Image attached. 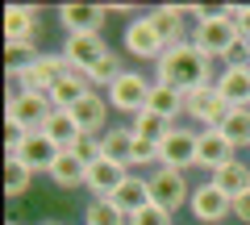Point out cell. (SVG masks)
<instances>
[{
    "mask_svg": "<svg viewBox=\"0 0 250 225\" xmlns=\"http://www.w3.org/2000/svg\"><path fill=\"white\" fill-rule=\"evenodd\" d=\"M67 71H71V63L62 59V50H42L34 63H29L25 71H17L13 80H17L21 92H42V96H50Z\"/></svg>",
    "mask_w": 250,
    "mask_h": 225,
    "instance_id": "4",
    "label": "cell"
},
{
    "mask_svg": "<svg viewBox=\"0 0 250 225\" xmlns=\"http://www.w3.org/2000/svg\"><path fill=\"white\" fill-rule=\"evenodd\" d=\"M121 71H125L121 54H117V50H108L104 59H100V63L88 71V80H92V88H96V92H108V88L117 83V75H121Z\"/></svg>",
    "mask_w": 250,
    "mask_h": 225,
    "instance_id": "29",
    "label": "cell"
},
{
    "mask_svg": "<svg viewBox=\"0 0 250 225\" xmlns=\"http://www.w3.org/2000/svg\"><path fill=\"white\" fill-rule=\"evenodd\" d=\"M38 225H62V221H50V217H46V221H38Z\"/></svg>",
    "mask_w": 250,
    "mask_h": 225,
    "instance_id": "37",
    "label": "cell"
},
{
    "mask_svg": "<svg viewBox=\"0 0 250 225\" xmlns=\"http://www.w3.org/2000/svg\"><path fill=\"white\" fill-rule=\"evenodd\" d=\"M238 42H242L238 25H233V21H225L221 9H213V17H208V21L192 25V46H196L205 59H213V63H225V59H229V50H233Z\"/></svg>",
    "mask_w": 250,
    "mask_h": 225,
    "instance_id": "3",
    "label": "cell"
},
{
    "mask_svg": "<svg viewBox=\"0 0 250 225\" xmlns=\"http://www.w3.org/2000/svg\"><path fill=\"white\" fill-rule=\"evenodd\" d=\"M134 142H138V134L129 129V121H125V125H108L104 134H100V150H104V159L121 163V167H129V159H134Z\"/></svg>",
    "mask_w": 250,
    "mask_h": 225,
    "instance_id": "23",
    "label": "cell"
},
{
    "mask_svg": "<svg viewBox=\"0 0 250 225\" xmlns=\"http://www.w3.org/2000/svg\"><path fill=\"white\" fill-rule=\"evenodd\" d=\"M150 113H159V117H167L171 125H179V117H184V108H188V100H184V92H175V88H167V83H159L154 80V88H150Z\"/></svg>",
    "mask_w": 250,
    "mask_h": 225,
    "instance_id": "25",
    "label": "cell"
},
{
    "mask_svg": "<svg viewBox=\"0 0 250 225\" xmlns=\"http://www.w3.org/2000/svg\"><path fill=\"white\" fill-rule=\"evenodd\" d=\"M71 113H75V121H80V129H83V134H104V129H108V113H113V104H108V96H104V92H96V88H92L88 96H83L80 104L71 108Z\"/></svg>",
    "mask_w": 250,
    "mask_h": 225,
    "instance_id": "18",
    "label": "cell"
},
{
    "mask_svg": "<svg viewBox=\"0 0 250 225\" xmlns=\"http://www.w3.org/2000/svg\"><path fill=\"white\" fill-rule=\"evenodd\" d=\"M42 9L38 4H9L4 9V42H38Z\"/></svg>",
    "mask_w": 250,
    "mask_h": 225,
    "instance_id": "15",
    "label": "cell"
},
{
    "mask_svg": "<svg viewBox=\"0 0 250 225\" xmlns=\"http://www.w3.org/2000/svg\"><path fill=\"white\" fill-rule=\"evenodd\" d=\"M9 159L21 163V167H25V171H34V175H50L54 159H59V146H54L46 134H21L17 150H9Z\"/></svg>",
    "mask_w": 250,
    "mask_h": 225,
    "instance_id": "10",
    "label": "cell"
},
{
    "mask_svg": "<svg viewBox=\"0 0 250 225\" xmlns=\"http://www.w3.org/2000/svg\"><path fill=\"white\" fill-rule=\"evenodd\" d=\"M238 159V146L229 142V138L221 134V129H200V138H196V167L200 171H221L225 163H233Z\"/></svg>",
    "mask_w": 250,
    "mask_h": 225,
    "instance_id": "13",
    "label": "cell"
},
{
    "mask_svg": "<svg viewBox=\"0 0 250 225\" xmlns=\"http://www.w3.org/2000/svg\"><path fill=\"white\" fill-rule=\"evenodd\" d=\"M88 92H92V80H88V75H83V71H67V75L59 80V88L50 92V104H54V108H75Z\"/></svg>",
    "mask_w": 250,
    "mask_h": 225,
    "instance_id": "26",
    "label": "cell"
},
{
    "mask_svg": "<svg viewBox=\"0 0 250 225\" xmlns=\"http://www.w3.org/2000/svg\"><path fill=\"white\" fill-rule=\"evenodd\" d=\"M71 150L80 154V159L88 163V167H92L96 159H104V150H100V134H80V142H75Z\"/></svg>",
    "mask_w": 250,
    "mask_h": 225,
    "instance_id": "34",
    "label": "cell"
},
{
    "mask_svg": "<svg viewBox=\"0 0 250 225\" xmlns=\"http://www.w3.org/2000/svg\"><path fill=\"white\" fill-rule=\"evenodd\" d=\"M83 225H129V217L113 205V200H96L92 196L83 205Z\"/></svg>",
    "mask_w": 250,
    "mask_h": 225,
    "instance_id": "27",
    "label": "cell"
},
{
    "mask_svg": "<svg viewBox=\"0 0 250 225\" xmlns=\"http://www.w3.org/2000/svg\"><path fill=\"white\" fill-rule=\"evenodd\" d=\"M108 50H113V46L104 42V34H71V38H62V59L71 63V71H83V75H88Z\"/></svg>",
    "mask_w": 250,
    "mask_h": 225,
    "instance_id": "12",
    "label": "cell"
},
{
    "mask_svg": "<svg viewBox=\"0 0 250 225\" xmlns=\"http://www.w3.org/2000/svg\"><path fill=\"white\" fill-rule=\"evenodd\" d=\"M4 225H21V221H4Z\"/></svg>",
    "mask_w": 250,
    "mask_h": 225,
    "instance_id": "38",
    "label": "cell"
},
{
    "mask_svg": "<svg viewBox=\"0 0 250 225\" xmlns=\"http://www.w3.org/2000/svg\"><path fill=\"white\" fill-rule=\"evenodd\" d=\"M129 225H175V221H171V213H167V208H159V205L150 200V205H146L142 213H134V217H129Z\"/></svg>",
    "mask_w": 250,
    "mask_h": 225,
    "instance_id": "35",
    "label": "cell"
},
{
    "mask_svg": "<svg viewBox=\"0 0 250 225\" xmlns=\"http://www.w3.org/2000/svg\"><path fill=\"white\" fill-rule=\"evenodd\" d=\"M113 17V13L104 9V4H62L59 9V25L62 34H104V21Z\"/></svg>",
    "mask_w": 250,
    "mask_h": 225,
    "instance_id": "14",
    "label": "cell"
},
{
    "mask_svg": "<svg viewBox=\"0 0 250 225\" xmlns=\"http://www.w3.org/2000/svg\"><path fill=\"white\" fill-rule=\"evenodd\" d=\"M217 129H221V134L229 138L238 150H242V146L250 150V108H229V117H225Z\"/></svg>",
    "mask_w": 250,
    "mask_h": 225,
    "instance_id": "30",
    "label": "cell"
},
{
    "mask_svg": "<svg viewBox=\"0 0 250 225\" xmlns=\"http://www.w3.org/2000/svg\"><path fill=\"white\" fill-rule=\"evenodd\" d=\"M129 129H134L138 138H150V142H163V138H167L175 125H171L167 117H159V113H150V108H142V113H138V117L129 121Z\"/></svg>",
    "mask_w": 250,
    "mask_h": 225,
    "instance_id": "28",
    "label": "cell"
},
{
    "mask_svg": "<svg viewBox=\"0 0 250 225\" xmlns=\"http://www.w3.org/2000/svg\"><path fill=\"white\" fill-rule=\"evenodd\" d=\"M121 42H125V54H134L138 63H150V67L159 63L163 50H167V42L154 34V25H150V17H146V13H134V17H129Z\"/></svg>",
    "mask_w": 250,
    "mask_h": 225,
    "instance_id": "7",
    "label": "cell"
},
{
    "mask_svg": "<svg viewBox=\"0 0 250 225\" xmlns=\"http://www.w3.org/2000/svg\"><path fill=\"white\" fill-rule=\"evenodd\" d=\"M196 138H200V129L175 125L159 142V167H167V171H188V167H196Z\"/></svg>",
    "mask_w": 250,
    "mask_h": 225,
    "instance_id": "9",
    "label": "cell"
},
{
    "mask_svg": "<svg viewBox=\"0 0 250 225\" xmlns=\"http://www.w3.org/2000/svg\"><path fill=\"white\" fill-rule=\"evenodd\" d=\"M217 92L225 96L229 108H250V67H221Z\"/></svg>",
    "mask_w": 250,
    "mask_h": 225,
    "instance_id": "21",
    "label": "cell"
},
{
    "mask_svg": "<svg viewBox=\"0 0 250 225\" xmlns=\"http://www.w3.org/2000/svg\"><path fill=\"white\" fill-rule=\"evenodd\" d=\"M184 100H188L184 117L192 121V125H200V129H217L225 117H229V104H225V96L217 92V83H205V88L184 92Z\"/></svg>",
    "mask_w": 250,
    "mask_h": 225,
    "instance_id": "6",
    "label": "cell"
},
{
    "mask_svg": "<svg viewBox=\"0 0 250 225\" xmlns=\"http://www.w3.org/2000/svg\"><path fill=\"white\" fill-rule=\"evenodd\" d=\"M150 88H154V80H146V75L134 71V67H125L104 96H108V104H113V113H125V117L134 121L138 113L150 104Z\"/></svg>",
    "mask_w": 250,
    "mask_h": 225,
    "instance_id": "5",
    "label": "cell"
},
{
    "mask_svg": "<svg viewBox=\"0 0 250 225\" xmlns=\"http://www.w3.org/2000/svg\"><path fill=\"white\" fill-rule=\"evenodd\" d=\"M125 175H129V167H121V163H113V159H96L88 167V175H83V188H88L96 200H108L125 184Z\"/></svg>",
    "mask_w": 250,
    "mask_h": 225,
    "instance_id": "16",
    "label": "cell"
},
{
    "mask_svg": "<svg viewBox=\"0 0 250 225\" xmlns=\"http://www.w3.org/2000/svg\"><path fill=\"white\" fill-rule=\"evenodd\" d=\"M108 200H113V205L121 208L125 217L142 213V208L150 205V175H138V171H129V175H125V184H121V188H117Z\"/></svg>",
    "mask_w": 250,
    "mask_h": 225,
    "instance_id": "19",
    "label": "cell"
},
{
    "mask_svg": "<svg viewBox=\"0 0 250 225\" xmlns=\"http://www.w3.org/2000/svg\"><path fill=\"white\" fill-rule=\"evenodd\" d=\"M146 17H150V25H154V34L163 38L167 46H179V42H188L192 38V29H184V9L179 4H154V9H146Z\"/></svg>",
    "mask_w": 250,
    "mask_h": 225,
    "instance_id": "17",
    "label": "cell"
},
{
    "mask_svg": "<svg viewBox=\"0 0 250 225\" xmlns=\"http://www.w3.org/2000/svg\"><path fill=\"white\" fill-rule=\"evenodd\" d=\"M208 184H213L217 192H225L229 200L246 196V192H250V163H246V159H233V163H225L221 171H213V175H208Z\"/></svg>",
    "mask_w": 250,
    "mask_h": 225,
    "instance_id": "20",
    "label": "cell"
},
{
    "mask_svg": "<svg viewBox=\"0 0 250 225\" xmlns=\"http://www.w3.org/2000/svg\"><path fill=\"white\" fill-rule=\"evenodd\" d=\"M50 113H54V104L42 92L9 88V96H4V121H9L13 129H21V134H42L46 121H50Z\"/></svg>",
    "mask_w": 250,
    "mask_h": 225,
    "instance_id": "2",
    "label": "cell"
},
{
    "mask_svg": "<svg viewBox=\"0 0 250 225\" xmlns=\"http://www.w3.org/2000/svg\"><path fill=\"white\" fill-rule=\"evenodd\" d=\"M134 167H159V142L138 138L134 142V159H129V171H134Z\"/></svg>",
    "mask_w": 250,
    "mask_h": 225,
    "instance_id": "33",
    "label": "cell"
},
{
    "mask_svg": "<svg viewBox=\"0 0 250 225\" xmlns=\"http://www.w3.org/2000/svg\"><path fill=\"white\" fill-rule=\"evenodd\" d=\"M233 217H238L242 225H250V192H246V196H238V200H233Z\"/></svg>",
    "mask_w": 250,
    "mask_h": 225,
    "instance_id": "36",
    "label": "cell"
},
{
    "mask_svg": "<svg viewBox=\"0 0 250 225\" xmlns=\"http://www.w3.org/2000/svg\"><path fill=\"white\" fill-rule=\"evenodd\" d=\"M188 213L196 217L200 225H221L233 217V200L225 196V192H217L213 184H200V188H192V200H188Z\"/></svg>",
    "mask_w": 250,
    "mask_h": 225,
    "instance_id": "11",
    "label": "cell"
},
{
    "mask_svg": "<svg viewBox=\"0 0 250 225\" xmlns=\"http://www.w3.org/2000/svg\"><path fill=\"white\" fill-rule=\"evenodd\" d=\"M42 134L50 138V142L59 146V150H71V146L80 142V134H83V129H80V121H75V113H71V108H54Z\"/></svg>",
    "mask_w": 250,
    "mask_h": 225,
    "instance_id": "24",
    "label": "cell"
},
{
    "mask_svg": "<svg viewBox=\"0 0 250 225\" xmlns=\"http://www.w3.org/2000/svg\"><path fill=\"white\" fill-rule=\"evenodd\" d=\"M217 67H225V63L205 59V54L192 46V38H188V42L167 46V50H163V59L154 63V80L167 83V88H175V92H192V88H205V83H217V80H221Z\"/></svg>",
    "mask_w": 250,
    "mask_h": 225,
    "instance_id": "1",
    "label": "cell"
},
{
    "mask_svg": "<svg viewBox=\"0 0 250 225\" xmlns=\"http://www.w3.org/2000/svg\"><path fill=\"white\" fill-rule=\"evenodd\" d=\"M83 175H88V163H83L75 150H59V159H54V167H50V184L54 188H62V192L83 188Z\"/></svg>",
    "mask_w": 250,
    "mask_h": 225,
    "instance_id": "22",
    "label": "cell"
},
{
    "mask_svg": "<svg viewBox=\"0 0 250 225\" xmlns=\"http://www.w3.org/2000/svg\"><path fill=\"white\" fill-rule=\"evenodd\" d=\"M29 184H34V171H25L21 163L4 159V196H9V200L25 196V192H29Z\"/></svg>",
    "mask_w": 250,
    "mask_h": 225,
    "instance_id": "32",
    "label": "cell"
},
{
    "mask_svg": "<svg viewBox=\"0 0 250 225\" xmlns=\"http://www.w3.org/2000/svg\"><path fill=\"white\" fill-rule=\"evenodd\" d=\"M150 200L175 217L179 208L192 200V184H188V171H167V167H154V171H150Z\"/></svg>",
    "mask_w": 250,
    "mask_h": 225,
    "instance_id": "8",
    "label": "cell"
},
{
    "mask_svg": "<svg viewBox=\"0 0 250 225\" xmlns=\"http://www.w3.org/2000/svg\"><path fill=\"white\" fill-rule=\"evenodd\" d=\"M38 54H42V50H38V42H4V67H9V75L25 71Z\"/></svg>",
    "mask_w": 250,
    "mask_h": 225,
    "instance_id": "31",
    "label": "cell"
}]
</instances>
